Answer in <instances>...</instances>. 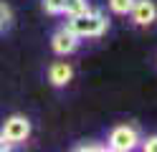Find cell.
Returning <instances> with one entry per match:
<instances>
[{"label":"cell","mask_w":157,"mask_h":152,"mask_svg":"<svg viewBox=\"0 0 157 152\" xmlns=\"http://www.w3.org/2000/svg\"><path fill=\"white\" fill-rule=\"evenodd\" d=\"M66 28L71 30L74 36L78 38H96L101 36L106 28H109V20H106L104 13H99V10H86V13H78V15H68V23Z\"/></svg>","instance_id":"6da1fadb"},{"label":"cell","mask_w":157,"mask_h":152,"mask_svg":"<svg viewBox=\"0 0 157 152\" xmlns=\"http://www.w3.org/2000/svg\"><path fill=\"white\" fill-rule=\"evenodd\" d=\"M137 142H140V134H137V129L129 127V124H119V127H114L112 129V134H109V150L114 152H129L137 147Z\"/></svg>","instance_id":"7a4b0ae2"},{"label":"cell","mask_w":157,"mask_h":152,"mask_svg":"<svg viewBox=\"0 0 157 152\" xmlns=\"http://www.w3.org/2000/svg\"><path fill=\"white\" fill-rule=\"evenodd\" d=\"M5 139H10L13 145H18V142H25L28 137H31V122H28L23 114H13L8 117L3 122V132H0Z\"/></svg>","instance_id":"3957f363"},{"label":"cell","mask_w":157,"mask_h":152,"mask_svg":"<svg viewBox=\"0 0 157 152\" xmlns=\"http://www.w3.org/2000/svg\"><path fill=\"white\" fill-rule=\"evenodd\" d=\"M51 46H53V51H56V53L68 56V53H74V51H76V46H78V36H74L71 30L63 25V28H58L56 33H53Z\"/></svg>","instance_id":"277c9868"},{"label":"cell","mask_w":157,"mask_h":152,"mask_svg":"<svg viewBox=\"0 0 157 152\" xmlns=\"http://www.w3.org/2000/svg\"><path fill=\"white\" fill-rule=\"evenodd\" d=\"M129 13H132V20L137 25H152L157 20V8L152 0H134Z\"/></svg>","instance_id":"5b68a950"},{"label":"cell","mask_w":157,"mask_h":152,"mask_svg":"<svg viewBox=\"0 0 157 152\" xmlns=\"http://www.w3.org/2000/svg\"><path fill=\"white\" fill-rule=\"evenodd\" d=\"M74 76V68L66 64V61H56V64L48 68V81H51L53 86H66L68 81Z\"/></svg>","instance_id":"8992f818"},{"label":"cell","mask_w":157,"mask_h":152,"mask_svg":"<svg viewBox=\"0 0 157 152\" xmlns=\"http://www.w3.org/2000/svg\"><path fill=\"white\" fill-rule=\"evenodd\" d=\"M89 10V3L86 0H63V13L66 15H78Z\"/></svg>","instance_id":"52a82bcc"},{"label":"cell","mask_w":157,"mask_h":152,"mask_svg":"<svg viewBox=\"0 0 157 152\" xmlns=\"http://www.w3.org/2000/svg\"><path fill=\"white\" fill-rule=\"evenodd\" d=\"M132 5H134V0H109V8L117 15H127L132 10Z\"/></svg>","instance_id":"ba28073f"},{"label":"cell","mask_w":157,"mask_h":152,"mask_svg":"<svg viewBox=\"0 0 157 152\" xmlns=\"http://www.w3.org/2000/svg\"><path fill=\"white\" fill-rule=\"evenodd\" d=\"M43 8L48 15H61L63 13V0H43Z\"/></svg>","instance_id":"9c48e42d"},{"label":"cell","mask_w":157,"mask_h":152,"mask_svg":"<svg viewBox=\"0 0 157 152\" xmlns=\"http://www.w3.org/2000/svg\"><path fill=\"white\" fill-rule=\"evenodd\" d=\"M76 152H101V150H106L104 145H94V142H84V145H76L74 147Z\"/></svg>","instance_id":"30bf717a"},{"label":"cell","mask_w":157,"mask_h":152,"mask_svg":"<svg viewBox=\"0 0 157 152\" xmlns=\"http://www.w3.org/2000/svg\"><path fill=\"white\" fill-rule=\"evenodd\" d=\"M8 20H10V8H8L5 3H0V28H3Z\"/></svg>","instance_id":"8fae6325"},{"label":"cell","mask_w":157,"mask_h":152,"mask_svg":"<svg viewBox=\"0 0 157 152\" xmlns=\"http://www.w3.org/2000/svg\"><path fill=\"white\" fill-rule=\"evenodd\" d=\"M142 150H144V152H157V134L147 139L144 145H142Z\"/></svg>","instance_id":"7c38bea8"},{"label":"cell","mask_w":157,"mask_h":152,"mask_svg":"<svg viewBox=\"0 0 157 152\" xmlns=\"http://www.w3.org/2000/svg\"><path fill=\"white\" fill-rule=\"evenodd\" d=\"M10 147H13V142H10V139H5L3 134H0V152H8Z\"/></svg>","instance_id":"4fadbf2b"}]
</instances>
